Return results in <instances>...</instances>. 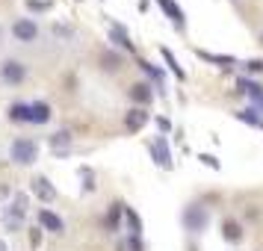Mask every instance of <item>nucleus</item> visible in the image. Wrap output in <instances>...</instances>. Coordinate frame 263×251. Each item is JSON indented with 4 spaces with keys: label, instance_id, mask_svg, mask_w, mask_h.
Segmentation results:
<instances>
[{
    "label": "nucleus",
    "instance_id": "5",
    "mask_svg": "<svg viewBox=\"0 0 263 251\" xmlns=\"http://www.w3.org/2000/svg\"><path fill=\"white\" fill-rule=\"evenodd\" d=\"M12 33H15V38L18 42H36V36H39V27L30 21V18H18L12 24Z\"/></svg>",
    "mask_w": 263,
    "mask_h": 251
},
{
    "label": "nucleus",
    "instance_id": "22",
    "mask_svg": "<svg viewBox=\"0 0 263 251\" xmlns=\"http://www.w3.org/2000/svg\"><path fill=\"white\" fill-rule=\"evenodd\" d=\"M237 119L239 121H246V124H257V112H254V109H242V112H237Z\"/></svg>",
    "mask_w": 263,
    "mask_h": 251
},
{
    "label": "nucleus",
    "instance_id": "4",
    "mask_svg": "<svg viewBox=\"0 0 263 251\" xmlns=\"http://www.w3.org/2000/svg\"><path fill=\"white\" fill-rule=\"evenodd\" d=\"M0 77L6 80L9 86H18V83H24V77H27V68H24V62H18V60H9V62H3L0 65Z\"/></svg>",
    "mask_w": 263,
    "mask_h": 251
},
{
    "label": "nucleus",
    "instance_id": "20",
    "mask_svg": "<svg viewBox=\"0 0 263 251\" xmlns=\"http://www.w3.org/2000/svg\"><path fill=\"white\" fill-rule=\"evenodd\" d=\"M163 60L168 62V68L175 71V77H178V80H183V77H186V74H183V68H180V65H178V60L172 56V50H166V48H163Z\"/></svg>",
    "mask_w": 263,
    "mask_h": 251
},
{
    "label": "nucleus",
    "instance_id": "13",
    "mask_svg": "<svg viewBox=\"0 0 263 251\" xmlns=\"http://www.w3.org/2000/svg\"><path fill=\"white\" fill-rule=\"evenodd\" d=\"M239 89H242V92H246V95H249L251 101H254V104L263 109V89H260V86L251 83V80H239Z\"/></svg>",
    "mask_w": 263,
    "mask_h": 251
},
{
    "label": "nucleus",
    "instance_id": "7",
    "mask_svg": "<svg viewBox=\"0 0 263 251\" xmlns=\"http://www.w3.org/2000/svg\"><path fill=\"white\" fill-rule=\"evenodd\" d=\"M33 192H36V195H39L45 204L57 201V186H53L48 178H36V180H33Z\"/></svg>",
    "mask_w": 263,
    "mask_h": 251
},
{
    "label": "nucleus",
    "instance_id": "2",
    "mask_svg": "<svg viewBox=\"0 0 263 251\" xmlns=\"http://www.w3.org/2000/svg\"><path fill=\"white\" fill-rule=\"evenodd\" d=\"M9 157L18 166H33L39 160V145L33 139H15L12 148H9Z\"/></svg>",
    "mask_w": 263,
    "mask_h": 251
},
{
    "label": "nucleus",
    "instance_id": "19",
    "mask_svg": "<svg viewBox=\"0 0 263 251\" xmlns=\"http://www.w3.org/2000/svg\"><path fill=\"white\" fill-rule=\"evenodd\" d=\"M124 219H127V225H130V237H139V230H142V222H139V216L133 213L130 207H124Z\"/></svg>",
    "mask_w": 263,
    "mask_h": 251
},
{
    "label": "nucleus",
    "instance_id": "27",
    "mask_svg": "<svg viewBox=\"0 0 263 251\" xmlns=\"http://www.w3.org/2000/svg\"><path fill=\"white\" fill-rule=\"evenodd\" d=\"M0 251H9V248H6V242H3V239H0Z\"/></svg>",
    "mask_w": 263,
    "mask_h": 251
},
{
    "label": "nucleus",
    "instance_id": "6",
    "mask_svg": "<svg viewBox=\"0 0 263 251\" xmlns=\"http://www.w3.org/2000/svg\"><path fill=\"white\" fill-rule=\"evenodd\" d=\"M151 154H154L157 166H163V168H172V151H168V142H166V136H157L154 142H151Z\"/></svg>",
    "mask_w": 263,
    "mask_h": 251
},
{
    "label": "nucleus",
    "instance_id": "10",
    "mask_svg": "<svg viewBox=\"0 0 263 251\" xmlns=\"http://www.w3.org/2000/svg\"><path fill=\"white\" fill-rule=\"evenodd\" d=\"M145 124H148V112H145V109H130V112L124 115V127H127L130 133L142 130Z\"/></svg>",
    "mask_w": 263,
    "mask_h": 251
},
{
    "label": "nucleus",
    "instance_id": "23",
    "mask_svg": "<svg viewBox=\"0 0 263 251\" xmlns=\"http://www.w3.org/2000/svg\"><path fill=\"white\" fill-rule=\"evenodd\" d=\"M80 178H83V189L86 192L95 189V180H92V171H89V168H80Z\"/></svg>",
    "mask_w": 263,
    "mask_h": 251
},
{
    "label": "nucleus",
    "instance_id": "26",
    "mask_svg": "<svg viewBox=\"0 0 263 251\" xmlns=\"http://www.w3.org/2000/svg\"><path fill=\"white\" fill-rule=\"evenodd\" d=\"M249 71H254V74L263 71V62H260V60H251V62H249Z\"/></svg>",
    "mask_w": 263,
    "mask_h": 251
},
{
    "label": "nucleus",
    "instance_id": "11",
    "mask_svg": "<svg viewBox=\"0 0 263 251\" xmlns=\"http://www.w3.org/2000/svg\"><path fill=\"white\" fill-rule=\"evenodd\" d=\"M30 121H33V124H48L50 121V107L42 104V101H39V104H30Z\"/></svg>",
    "mask_w": 263,
    "mask_h": 251
},
{
    "label": "nucleus",
    "instance_id": "15",
    "mask_svg": "<svg viewBox=\"0 0 263 251\" xmlns=\"http://www.w3.org/2000/svg\"><path fill=\"white\" fill-rule=\"evenodd\" d=\"M160 6H163V9L168 12V18H172L175 24H178V27H183V12H180V6L175 3V0H160Z\"/></svg>",
    "mask_w": 263,
    "mask_h": 251
},
{
    "label": "nucleus",
    "instance_id": "21",
    "mask_svg": "<svg viewBox=\"0 0 263 251\" xmlns=\"http://www.w3.org/2000/svg\"><path fill=\"white\" fill-rule=\"evenodd\" d=\"M119 251H142V239L139 237H127L119 242Z\"/></svg>",
    "mask_w": 263,
    "mask_h": 251
},
{
    "label": "nucleus",
    "instance_id": "3",
    "mask_svg": "<svg viewBox=\"0 0 263 251\" xmlns=\"http://www.w3.org/2000/svg\"><path fill=\"white\" fill-rule=\"evenodd\" d=\"M183 225H186V230H192V234L204 230V227H207V207H201V204L186 207V210H183Z\"/></svg>",
    "mask_w": 263,
    "mask_h": 251
},
{
    "label": "nucleus",
    "instance_id": "14",
    "mask_svg": "<svg viewBox=\"0 0 263 251\" xmlns=\"http://www.w3.org/2000/svg\"><path fill=\"white\" fill-rule=\"evenodd\" d=\"M222 234H225L228 242H239V237H242V227H239V222L228 219L225 225H222Z\"/></svg>",
    "mask_w": 263,
    "mask_h": 251
},
{
    "label": "nucleus",
    "instance_id": "24",
    "mask_svg": "<svg viewBox=\"0 0 263 251\" xmlns=\"http://www.w3.org/2000/svg\"><path fill=\"white\" fill-rule=\"evenodd\" d=\"M198 160H201L204 166H210V168H219V163H216V157H210V154H201Z\"/></svg>",
    "mask_w": 263,
    "mask_h": 251
},
{
    "label": "nucleus",
    "instance_id": "8",
    "mask_svg": "<svg viewBox=\"0 0 263 251\" xmlns=\"http://www.w3.org/2000/svg\"><path fill=\"white\" fill-rule=\"evenodd\" d=\"M50 151H53V154H60V157L68 154V151H71V133H68V130L53 133V136H50Z\"/></svg>",
    "mask_w": 263,
    "mask_h": 251
},
{
    "label": "nucleus",
    "instance_id": "1",
    "mask_svg": "<svg viewBox=\"0 0 263 251\" xmlns=\"http://www.w3.org/2000/svg\"><path fill=\"white\" fill-rule=\"evenodd\" d=\"M24 216H27V195L24 192H15L12 204L3 210V225H6V230L18 234V230L24 227Z\"/></svg>",
    "mask_w": 263,
    "mask_h": 251
},
{
    "label": "nucleus",
    "instance_id": "9",
    "mask_svg": "<svg viewBox=\"0 0 263 251\" xmlns=\"http://www.w3.org/2000/svg\"><path fill=\"white\" fill-rule=\"evenodd\" d=\"M39 222H42V227H48L50 234H62V230H65L62 219H60L57 213H53V210H48V207H45V210L39 213Z\"/></svg>",
    "mask_w": 263,
    "mask_h": 251
},
{
    "label": "nucleus",
    "instance_id": "17",
    "mask_svg": "<svg viewBox=\"0 0 263 251\" xmlns=\"http://www.w3.org/2000/svg\"><path fill=\"white\" fill-rule=\"evenodd\" d=\"M9 119L12 121H30V104H12V107H9Z\"/></svg>",
    "mask_w": 263,
    "mask_h": 251
},
{
    "label": "nucleus",
    "instance_id": "18",
    "mask_svg": "<svg viewBox=\"0 0 263 251\" xmlns=\"http://www.w3.org/2000/svg\"><path fill=\"white\" fill-rule=\"evenodd\" d=\"M112 38H116V42H119V45H121L124 50H133V42H130V36L124 33V27L112 24Z\"/></svg>",
    "mask_w": 263,
    "mask_h": 251
},
{
    "label": "nucleus",
    "instance_id": "12",
    "mask_svg": "<svg viewBox=\"0 0 263 251\" xmlns=\"http://www.w3.org/2000/svg\"><path fill=\"white\" fill-rule=\"evenodd\" d=\"M121 216H124V204H109V213L107 219H104V225H107V230H119V222H121Z\"/></svg>",
    "mask_w": 263,
    "mask_h": 251
},
{
    "label": "nucleus",
    "instance_id": "16",
    "mask_svg": "<svg viewBox=\"0 0 263 251\" xmlns=\"http://www.w3.org/2000/svg\"><path fill=\"white\" fill-rule=\"evenodd\" d=\"M130 98L133 101H139V104H151V86L148 83H136L130 89Z\"/></svg>",
    "mask_w": 263,
    "mask_h": 251
},
{
    "label": "nucleus",
    "instance_id": "25",
    "mask_svg": "<svg viewBox=\"0 0 263 251\" xmlns=\"http://www.w3.org/2000/svg\"><path fill=\"white\" fill-rule=\"evenodd\" d=\"M104 62H107V68H119V65H121V60H116L112 53H107V56H104Z\"/></svg>",
    "mask_w": 263,
    "mask_h": 251
}]
</instances>
